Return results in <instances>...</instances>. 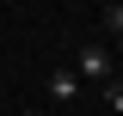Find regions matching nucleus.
Wrapping results in <instances>:
<instances>
[{"label":"nucleus","mask_w":123,"mask_h":116,"mask_svg":"<svg viewBox=\"0 0 123 116\" xmlns=\"http://www.w3.org/2000/svg\"><path fill=\"white\" fill-rule=\"evenodd\" d=\"M43 98H55V104H80V98H86V86L74 79V67H49V79H43Z\"/></svg>","instance_id":"nucleus-2"},{"label":"nucleus","mask_w":123,"mask_h":116,"mask_svg":"<svg viewBox=\"0 0 123 116\" xmlns=\"http://www.w3.org/2000/svg\"><path fill=\"white\" fill-rule=\"evenodd\" d=\"M74 79H80V86L117 79V55H111V49H80V55H74Z\"/></svg>","instance_id":"nucleus-1"},{"label":"nucleus","mask_w":123,"mask_h":116,"mask_svg":"<svg viewBox=\"0 0 123 116\" xmlns=\"http://www.w3.org/2000/svg\"><path fill=\"white\" fill-rule=\"evenodd\" d=\"M111 55H123V37H117V49H111Z\"/></svg>","instance_id":"nucleus-5"},{"label":"nucleus","mask_w":123,"mask_h":116,"mask_svg":"<svg viewBox=\"0 0 123 116\" xmlns=\"http://www.w3.org/2000/svg\"><path fill=\"white\" fill-rule=\"evenodd\" d=\"M105 25H111V37H123V0H111V6H105Z\"/></svg>","instance_id":"nucleus-4"},{"label":"nucleus","mask_w":123,"mask_h":116,"mask_svg":"<svg viewBox=\"0 0 123 116\" xmlns=\"http://www.w3.org/2000/svg\"><path fill=\"white\" fill-rule=\"evenodd\" d=\"M18 116H43V110H18Z\"/></svg>","instance_id":"nucleus-6"},{"label":"nucleus","mask_w":123,"mask_h":116,"mask_svg":"<svg viewBox=\"0 0 123 116\" xmlns=\"http://www.w3.org/2000/svg\"><path fill=\"white\" fill-rule=\"evenodd\" d=\"M105 110L123 116V79H105Z\"/></svg>","instance_id":"nucleus-3"}]
</instances>
